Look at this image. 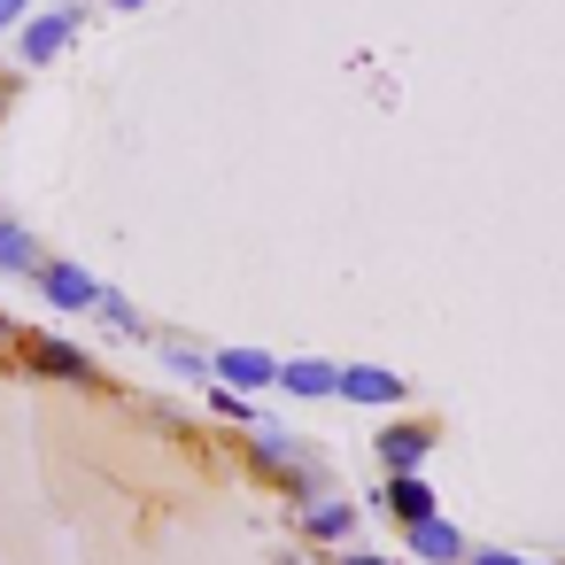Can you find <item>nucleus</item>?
Segmentation results:
<instances>
[{
	"label": "nucleus",
	"mask_w": 565,
	"mask_h": 565,
	"mask_svg": "<svg viewBox=\"0 0 565 565\" xmlns=\"http://www.w3.org/2000/svg\"><path fill=\"white\" fill-rule=\"evenodd\" d=\"M248 465H256V472H264V480L295 503V511L326 495V465H318L295 434H279V426H256V434H248Z\"/></svg>",
	"instance_id": "obj_1"
},
{
	"label": "nucleus",
	"mask_w": 565,
	"mask_h": 565,
	"mask_svg": "<svg viewBox=\"0 0 565 565\" xmlns=\"http://www.w3.org/2000/svg\"><path fill=\"white\" fill-rule=\"evenodd\" d=\"M24 372H40V380H71V387H94V356L78 349V341H55V333H24V356H17Z\"/></svg>",
	"instance_id": "obj_2"
},
{
	"label": "nucleus",
	"mask_w": 565,
	"mask_h": 565,
	"mask_svg": "<svg viewBox=\"0 0 565 565\" xmlns=\"http://www.w3.org/2000/svg\"><path fill=\"white\" fill-rule=\"evenodd\" d=\"M71 40H78V9H40V17L17 32V63H24V71H47Z\"/></svg>",
	"instance_id": "obj_3"
},
{
	"label": "nucleus",
	"mask_w": 565,
	"mask_h": 565,
	"mask_svg": "<svg viewBox=\"0 0 565 565\" xmlns=\"http://www.w3.org/2000/svg\"><path fill=\"white\" fill-rule=\"evenodd\" d=\"M40 295H47L55 310H102V295H109V287H102L86 264H71V256H47V264H40Z\"/></svg>",
	"instance_id": "obj_4"
},
{
	"label": "nucleus",
	"mask_w": 565,
	"mask_h": 565,
	"mask_svg": "<svg viewBox=\"0 0 565 565\" xmlns=\"http://www.w3.org/2000/svg\"><path fill=\"white\" fill-rule=\"evenodd\" d=\"M279 364H287V356H271V349H217V356H210L217 387H241V395L279 387Z\"/></svg>",
	"instance_id": "obj_5"
},
{
	"label": "nucleus",
	"mask_w": 565,
	"mask_h": 565,
	"mask_svg": "<svg viewBox=\"0 0 565 565\" xmlns=\"http://www.w3.org/2000/svg\"><path fill=\"white\" fill-rule=\"evenodd\" d=\"M426 457H434V418H395V426H380V465H387V480H395V472H426Z\"/></svg>",
	"instance_id": "obj_6"
},
{
	"label": "nucleus",
	"mask_w": 565,
	"mask_h": 565,
	"mask_svg": "<svg viewBox=\"0 0 565 565\" xmlns=\"http://www.w3.org/2000/svg\"><path fill=\"white\" fill-rule=\"evenodd\" d=\"M341 403H372V411H395L403 403V380L387 364H341Z\"/></svg>",
	"instance_id": "obj_7"
},
{
	"label": "nucleus",
	"mask_w": 565,
	"mask_h": 565,
	"mask_svg": "<svg viewBox=\"0 0 565 565\" xmlns=\"http://www.w3.org/2000/svg\"><path fill=\"white\" fill-rule=\"evenodd\" d=\"M279 387H287L295 403L341 395V364H326V356H287V364H279Z\"/></svg>",
	"instance_id": "obj_8"
},
{
	"label": "nucleus",
	"mask_w": 565,
	"mask_h": 565,
	"mask_svg": "<svg viewBox=\"0 0 565 565\" xmlns=\"http://www.w3.org/2000/svg\"><path fill=\"white\" fill-rule=\"evenodd\" d=\"M295 519H302V542H349L356 534V503H341V495H318Z\"/></svg>",
	"instance_id": "obj_9"
},
{
	"label": "nucleus",
	"mask_w": 565,
	"mask_h": 565,
	"mask_svg": "<svg viewBox=\"0 0 565 565\" xmlns=\"http://www.w3.org/2000/svg\"><path fill=\"white\" fill-rule=\"evenodd\" d=\"M411 550H418V557H426V565H465V557H472V550H465V534H457V526H449V519H441V511H434V519H418V526H411Z\"/></svg>",
	"instance_id": "obj_10"
},
{
	"label": "nucleus",
	"mask_w": 565,
	"mask_h": 565,
	"mask_svg": "<svg viewBox=\"0 0 565 565\" xmlns=\"http://www.w3.org/2000/svg\"><path fill=\"white\" fill-rule=\"evenodd\" d=\"M387 511H395L403 526L434 519V480H418V472H395V480H387Z\"/></svg>",
	"instance_id": "obj_11"
},
{
	"label": "nucleus",
	"mask_w": 565,
	"mask_h": 565,
	"mask_svg": "<svg viewBox=\"0 0 565 565\" xmlns=\"http://www.w3.org/2000/svg\"><path fill=\"white\" fill-rule=\"evenodd\" d=\"M210 411H217V418H233L241 434H256V426H264L256 395H241V387H217V380H210Z\"/></svg>",
	"instance_id": "obj_12"
},
{
	"label": "nucleus",
	"mask_w": 565,
	"mask_h": 565,
	"mask_svg": "<svg viewBox=\"0 0 565 565\" xmlns=\"http://www.w3.org/2000/svg\"><path fill=\"white\" fill-rule=\"evenodd\" d=\"M94 318H102L109 333H140V310H132L125 295H102V310H94Z\"/></svg>",
	"instance_id": "obj_13"
},
{
	"label": "nucleus",
	"mask_w": 565,
	"mask_h": 565,
	"mask_svg": "<svg viewBox=\"0 0 565 565\" xmlns=\"http://www.w3.org/2000/svg\"><path fill=\"white\" fill-rule=\"evenodd\" d=\"M163 364H171L179 380H217V372H210V356H202V349H179V341L163 349Z\"/></svg>",
	"instance_id": "obj_14"
},
{
	"label": "nucleus",
	"mask_w": 565,
	"mask_h": 565,
	"mask_svg": "<svg viewBox=\"0 0 565 565\" xmlns=\"http://www.w3.org/2000/svg\"><path fill=\"white\" fill-rule=\"evenodd\" d=\"M40 9H32V0H0V32H24Z\"/></svg>",
	"instance_id": "obj_15"
},
{
	"label": "nucleus",
	"mask_w": 565,
	"mask_h": 565,
	"mask_svg": "<svg viewBox=\"0 0 565 565\" xmlns=\"http://www.w3.org/2000/svg\"><path fill=\"white\" fill-rule=\"evenodd\" d=\"M17 356H24V333L9 326V310H0V364H17Z\"/></svg>",
	"instance_id": "obj_16"
},
{
	"label": "nucleus",
	"mask_w": 565,
	"mask_h": 565,
	"mask_svg": "<svg viewBox=\"0 0 565 565\" xmlns=\"http://www.w3.org/2000/svg\"><path fill=\"white\" fill-rule=\"evenodd\" d=\"M465 565H526V557H511V550H472Z\"/></svg>",
	"instance_id": "obj_17"
},
{
	"label": "nucleus",
	"mask_w": 565,
	"mask_h": 565,
	"mask_svg": "<svg viewBox=\"0 0 565 565\" xmlns=\"http://www.w3.org/2000/svg\"><path fill=\"white\" fill-rule=\"evenodd\" d=\"M333 565H395V557H380V550H341Z\"/></svg>",
	"instance_id": "obj_18"
},
{
	"label": "nucleus",
	"mask_w": 565,
	"mask_h": 565,
	"mask_svg": "<svg viewBox=\"0 0 565 565\" xmlns=\"http://www.w3.org/2000/svg\"><path fill=\"white\" fill-rule=\"evenodd\" d=\"M9 94H17V78H0V109H9Z\"/></svg>",
	"instance_id": "obj_19"
},
{
	"label": "nucleus",
	"mask_w": 565,
	"mask_h": 565,
	"mask_svg": "<svg viewBox=\"0 0 565 565\" xmlns=\"http://www.w3.org/2000/svg\"><path fill=\"white\" fill-rule=\"evenodd\" d=\"M109 9H140V0H109Z\"/></svg>",
	"instance_id": "obj_20"
},
{
	"label": "nucleus",
	"mask_w": 565,
	"mask_h": 565,
	"mask_svg": "<svg viewBox=\"0 0 565 565\" xmlns=\"http://www.w3.org/2000/svg\"><path fill=\"white\" fill-rule=\"evenodd\" d=\"M0 225H9V210H0Z\"/></svg>",
	"instance_id": "obj_21"
},
{
	"label": "nucleus",
	"mask_w": 565,
	"mask_h": 565,
	"mask_svg": "<svg viewBox=\"0 0 565 565\" xmlns=\"http://www.w3.org/2000/svg\"><path fill=\"white\" fill-rule=\"evenodd\" d=\"M550 565H557V557H550Z\"/></svg>",
	"instance_id": "obj_22"
}]
</instances>
